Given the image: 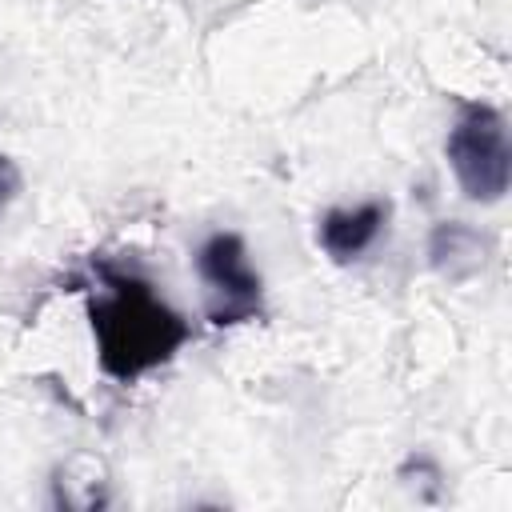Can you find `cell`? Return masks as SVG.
Instances as JSON below:
<instances>
[{
    "label": "cell",
    "instance_id": "cell-5",
    "mask_svg": "<svg viewBox=\"0 0 512 512\" xmlns=\"http://www.w3.org/2000/svg\"><path fill=\"white\" fill-rule=\"evenodd\" d=\"M428 256L444 276L460 280V276H468V272H476L484 264L488 240L476 228H468L464 220H448V224H436V232L428 240Z\"/></svg>",
    "mask_w": 512,
    "mask_h": 512
},
{
    "label": "cell",
    "instance_id": "cell-4",
    "mask_svg": "<svg viewBox=\"0 0 512 512\" xmlns=\"http://www.w3.org/2000/svg\"><path fill=\"white\" fill-rule=\"evenodd\" d=\"M388 200H364V204H352V208H328L316 224V244L324 248V256L332 264H352L356 256H364L384 224H388Z\"/></svg>",
    "mask_w": 512,
    "mask_h": 512
},
{
    "label": "cell",
    "instance_id": "cell-6",
    "mask_svg": "<svg viewBox=\"0 0 512 512\" xmlns=\"http://www.w3.org/2000/svg\"><path fill=\"white\" fill-rule=\"evenodd\" d=\"M20 184H24V180H20L16 160L0 152V216H4V212H8V204L20 196Z\"/></svg>",
    "mask_w": 512,
    "mask_h": 512
},
{
    "label": "cell",
    "instance_id": "cell-2",
    "mask_svg": "<svg viewBox=\"0 0 512 512\" xmlns=\"http://www.w3.org/2000/svg\"><path fill=\"white\" fill-rule=\"evenodd\" d=\"M444 156L468 200L476 204L504 200L512 184V144H508V120L500 108L480 100L460 104L444 140Z\"/></svg>",
    "mask_w": 512,
    "mask_h": 512
},
{
    "label": "cell",
    "instance_id": "cell-1",
    "mask_svg": "<svg viewBox=\"0 0 512 512\" xmlns=\"http://www.w3.org/2000/svg\"><path fill=\"white\" fill-rule=\"evenodd\" d=\"M88 324L96 364L116 384H136L144 372L168 364L192 336V324L156 292L148 276L108 260L92 264Z\"/></svg>",
    "mask_w": 512,
    "mask_h": 512
},
{
    "label": "cell",
    "instance_id": "cell-3",
    "mask_svg": "<svg viewBox=\"0 0 512 512\" xmlns=\"http://www.w3.org/2000/svg\"><path fill=\"white\" fill-rule=\"evenodd\" d=\"M196 276L204 284V316L212 328H236L260 320L264 312V280L248 260V244L240 232H212L200 240Z\"/></svg>",
    "mask_w": 512,
    "mask_h": 512
}]
</instances>
